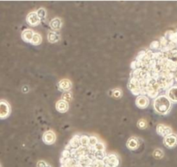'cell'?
<instances>
[{"label":"cell","instance_id":"cell-6","mask_svg":"<svg viewBox=\"0 0 177 167\" xmlns=\"http://www.w3.org/2000/svg\"><path fill=\"white\" fill-rule=\"evenodd\" d=\"M43 141L46 145H53L56 141V134L54 131H46L43 135Z\"/></svg>","mask_w":177,"mask_h":167},{"label":"cell","instance_id":"cell-7","mask_svg":"<svg viewBox=\"0 0 177 167\" xmlns=\"http://www.w3.org/2000/svg\"><path fill=\"white\" fill-rule=\"evenodd\" d=\"M73 83L69 79H62L58 82V88L62 92H68L71 90Z\"/></svg>","mask_w":177,"mask_h":167},{"label":"cell","instance_id":"cell-14","mask_svg":"<svg viewBox=\"0 0 177 167\" xmlns=\"http://www.w3.org/2000/svg\"><path fill=\"white\" fill-rule=\"evenodd\" d=\"M166 96L171 102L177 103V86H173V87L169 88Z\"/></svg>","mask_w":177,"mask_h":167},{"label":"cell","instance_id":"cell-11","mask_svg":"<svg viewBox=\"0 0 177 167\" xmlns=\"http://www.w3.org/2000/svg\"><path fill=\"white\" fill-rule=\"evenodd\" d=\"M79 146H80V144H79V135H75V136H74L70 140L69 143L66 146L65 149H67L68 151H74V150H75L77 148H79Z\"/></svg>","mask_w":177,"mask_h":167},{"label":"cell","instance_id":"cell-16","mask_svg":"<svg viewBox=\"0 0 177 167\" xmlns=\"http://www.w3.org/2000/svg\"><path fill=\"white\" fill-rule=\"evenodd\" d=\"M61 167H74L78 161L74 158H68V159H61Z\"/></svg>","mask_w":177,"mask_h":167},{"label":"cell","instance_id":"cell-23","mask_svg":"<svg viewBox=\"0 0 177 167\" xmlns=\"http://www.w3.org/2000/svg\"><path fill=\"white\" fill-rule=\"evenodd\" d=\"M163 156H164V152L161 149H155L153 152V157L156 159H161L163 158Z\"/></svg>","mask_w":177,"mask_h":167},{"label":"cell","instance_id":"cell-1","mask_svg":"<svg viewBox=\"0 0 177 167\" xmlns=\"http://www.w3.org/2000/svg\"><path fill=\"white\" fill-rule=\"evenodd\" d=\"M154 110L162 115L167 114L169 113L172 107V102L168 99L166 95H159L154 99L153 101Z\"/></svg>","mask_w":177,"mask_h":167},{"label":"cell","instance_id":"cell-34","mask_svg":"<svg viewBox=\"0 0 177 167\" xmlns=\"http://www.w3.org/2000/svg\"><path fill=\"white\" fill-rule=\"evenodd\" d=\"M0 167H2V166H1V165H0Z\"/></svg>","mask_w":177,"mask_h":167},{"label":"cell","instance_id":"cell-30","mask_svg":"<svg viewBox=\"0 0 177 167\" xmlns=\"http://www.w3.org/2000/svg\"><path fill=\"white\" fill-rule=\"evenodd\" d=\"M28 91H29V88H28L27 86H24V88H23V92H24V93H28Z\"/></svg>","mask_w":177,"mask_h":167},{"label":"cell","instance_id":"cell-33","mask_svg":"<svg viewBox=\"0 0 177 167\" xmlns=\"http://www.w3.org/2000/svg\"><path fill=\"white\" fill-rule=\"evenodd\" d=\"M87 167H92V166H87Z\"/></svg>","mask_w":177,"mask_h":167},{"label":"cell","instance_id":"cell-17","mask_svg":"<svg viewBox=\"0 0 177 167\" xmlns=\"http://www.w3.org/2000/svg\"><path fill=\"white\" fill-rule=\"evenodd\" d=\"M47 36H48V41L50 44H56L61 41V36L57 32L53 31V30H49L48 32Z\"/></svg>","mask_w":177,"mask_h":167},{"label":"cell","instance_id":"cell-31","mask_svg":"<svg viewBox=\"0 0 177 167\" xmlns=\"http://www.w3.org/2000/svg\"><path fill=\"white\" fill-rule=\"evenodd\" d=\"M74 167H83L82 166H81V165H80V164H79V163H77V164H76L75 166Z\"/></svg>","mask_w":177,"mask_h":167},{"label":"cell","instance_id":"cell-13","mask_svg":"<svg viewBox=\"0 0 177 167\" xmlns=\"http://www.w3.org/2000/svg\"><path fill=\"white\" fill-rule=\"evenodd\" d=\"M49 27L53 31H59L62 27V20L59 18H53L49 22Z\"/></svg>","mask_w":177,"mask_h":167},{"label":"cell","instance_id":"cell-3","mask_svg":"<svg viewBox=\"0 0 177 167\" xmlns=\"http://www.w3.org/2000/svg\"><path fill=\"white\" fill-rule=\"evenodd\" d=\"M10 114V106L5 100H0V119L8 118Z\"/></svg>","mask_w":177,"mask_h":167},{"label":"cell","instance_id":"cell-18","mask_svg":"<svg viewBox=\"0 0 177 167\" xmlns=\"http://www.w3.org/2000/svg\"><path fill=\"white\" fill-rule=\"evenodd\" d=\"M42 41H43L42 36H41L39 33L35 32V34H34V36H33V38H32V40H31V42H30V44H31L32 45L36 46V45L41 44H42Z\"/></svg>","mask_w":177,"mask_h":167},{"label":"cell","instance_id":"cell-12","mask_svg":"<svg viewBox=\"0 0 177 167\" xmlns=\"http://www.w3.org/2000/svg\"><path fill=\"white\" fill-rule=\"evenodd\" d=\"M139 145H140V141L137 137H130L126 142L127 148L130 151L137 150L139 147Z\"/></svg>","mask_w":177,"mask_h":167},{"label":"cell","instance_id":"cell-25","mask_svg":"<svg viewBox=\"0 0 177 167\" xmlns=\"http://www.w3.org/2000/svg\"><path fill=\"white\" fill-rule=\"evenodd\" d=\"M100 140L98 139L97 136H94V135L89 136V147H93Z\"/></svg>","mask_w":177,"mask_h":167},{"label":"cell","instance_id":"cell-10","mask_svg":"<svg viewBox=\"0 0 177 167\" xmlns=\"http://www.w3.org/2000/svg\"><path fill=\"white\" fill-rule=\"evenodd\" d=\"M55 108L56 110L61 113V114H65L68 111L69 109V104L62 100H59L56 104H55Z\"/></svg>","mask_w":177,"mask_h":167},{"label":"cell","instance_id":"cell-2","mask_svg":"<svg viewBox=\"0 0 177 167\" xmlns=\"http://www.w3.org/2000/svg\"><path fill=\"white\" fill-rule=\"evenodd\" d=\"M103 161L105 163V167H118L120 164L119 157L115 153L106 154Z\"/></svg>","mask_w":177,"mask_h":167},{"label":"cell","instance_id":"cell-5","mask_svg":"<svg viewBox=\"0 0 177 167\" xmlns=\"http://www.w3.org/2000/svg\"><path fill=\"white\" fill-rule=\"evenodd\" d=\"M26 21L30 26H33V27H36L41 24V20H40L39 17L37 16L36 11L29 12L26 18Z\"/></svg>","mask_w":177,"mask_h":167},{"label":"cell","instance_id":"cell-15","mask_svg":"<svg viewBox=\"0 0 177 167\" xmlns=\"http://www.w3.org/2000/svg\"><path fill=\"white\" fill-rule=\"evenodd\" d=\"M34 34H35V32H34L32 29H24V30L22 32L21 36H22V39H23L25 43L30 44V42H31V40H32V38H33Z\"/></svg>","mask_w":177,"mask_h":167},{"label":"cell","instance_id":"cell-8","mask_svg":"<svg viewBox=\"0 0 177 167\" xmlns=\"http://www.w3.org/2000/svg\"><path fill=\"white\" fill-rule=\"evenodd\" d=\"M136 105L137 107H139L141 109H144V108L148 107V106L150 105L149 97L146 95L137 96V98L136 100Z\"/></svg>","mask_w":177,"mask_h":167},{"label":"cell","instance_id":"cell-24","mask_svg":"<svg viewBox=\"0 0 177 167\" xmlns=\"http://www.w3.org/2000/svg\"><path fill=\"white\" fill-rule=\"evenodd\" d=\"M111 95L116 99H118V98H121L122 96V90L118 88H114L111 91Z\"/></svg>","mask_w":177,"mask_h":167},{"label":"cell","instance_id":"cell-20","mask_svg":"<svg viewBox=\"0 0 177 167\" xmlns=\"http://www.w3.org/2000/svg\"><path fill=\"white\" fill-rule=\"evenodd\" d=\"M36 14H37V16L39 17L41 22L43 21V20H45V18H46V17H47V11H46V10L43 9V8L38 9V10L36 11Z\"/></svg>","mask_w":177,"mask_h":167},{"label":"cell","instance_id":"cell-28","mask_svg":"<svg viewBox=\"0 0 177 167\" xmlns=\"http://www.w3.org/2000/svg\"><path fill=\"white\" fill-rule=\"evenodd\" d=\"M160 42H158V41H155V42H153L151 44V49H152V50H156V49H158V48H160Z\"/></svg>","mask_w":177,"mask_h":167},{"label":"cell","instance_id":"cell-21","mask_svg":"<svg viewBox=\"0 0 177 167\" xmlns=\"http://www.w3.org/2000/svg\"><path fill=\"white\" fill-rule=\"evenodd\" d=\"M93 148V150L95 152H105V145L100 140L96 144Z\"/></svg>","mask_w":177,"mask_h":167},{"label":"cell","instance_id":"cell-32","mask_svg":"<svg viewBox=\"0 0 177 167\" xmlns=\"http://www.w3.org/2000/svg\"><path fill=\"white\" fill-rule=\"evenodd\" d=\"M46 167H52V166H51L49 164H48V165H47V166H46Z\"/></svg>","mask_w":177,"mask_h":167},{"label":"cell","instance_id":"cell-4","mask_svg":"<svg viewBox=\"0 0 177 167\" xmlns=\"http://www.w3.org/2000/svg\"><path fill=\"white\" fill-rule=\"evenodd\" d=\"M156 133L162 136V137H167L169 135H171L173 134V130L171 127L166 126V125H163V124H158L156 126Z\"/></svg>","mask_w":177,"mask_h":167},{"label":"cell","instance_id":"cell-29","mask_svg":"<svg viewBox=\"0 0 177 167\" xmlns=\"http://www.w3.org/2000/svg\"><path fill=\"white\" fill-rule=\"evenodd\" d=\"M48 164H49V163H47V162L44 161V160H39V161L36 163V167H46Z\"/></svg>","mask_w":177,"mask_h":167},{"label":"cell","instance_id":"cell-27","mask_svg":"<svg viewBox=\"0 0 177 167\" xmlns=\"http://www.w3.org/2000/svg\"><path fill=\"white\" fill-rule=\"evenodd\" d=\"M92 167H105V163L103 160L95 159V160H93V162L92 164Z\"/></svg>","mask_w":177,"mask_h":167},{"label":"cell","instance_id":"cell-19","mask_svg":"<svg viewBox=\"0 0 177 167\" xmlns=\"http://www.w3.org/2000/svg\"><path fill=\"white\" fill-rule=\"evenodd\" d=\"M79 144H80V146L88 147L89 146V137L86 135H79Z\"/></svg>","mask_w":177,"mask_h":167},{"label":"cell","instance_id":"cell-22","mask_svg":"<svg viewBox=\"0 0 177 167\" xmlns=\"http://www.w3.org/2000/svg\"><path fill=\"white\" fill-rule=\"evenodd\" d=\"M72 99H73V94H72L70 91H68V92H64V93L62 94L61 100H64V101L69 103V102L72 100Z\"/></svg>","mask_w":177,"mask_h":167},{"label":"cell","instance_id":"cell-26","mask_svg":"<svg viewBox=\"0 0 177 167\" xmlns=\"http://www.w3.org/2000/svg\"><path fill=\"white\" fill-rule=\"evenodd\" d=\"M147 126H148V123H147L146 119H141L137 121V126L140 129H145L147 127Z\"/></svg>","mask_w":177,"mask_h":167},{"label":"cell","instance_id":"cell-9","mask_svg":"<svg viewBox=\"0 0 177 167\" xmlns=\"http://www.w3.org/2000/svg\"><path fill=\"white\" fill-rule=\"evenodd\" d=\"M163 144L168 148H174L177 145V135L171 134L164 138Z\"/></svg>","mask_w":177,"mask_h":167}]
</instances>
